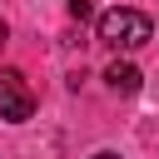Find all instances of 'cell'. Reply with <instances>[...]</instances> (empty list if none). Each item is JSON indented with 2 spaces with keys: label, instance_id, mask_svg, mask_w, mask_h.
Masks as SVG:
<instances>
[{
  "label": "cell",
  "instance_id": "obj_1",
  "mask_svg": "<svg viewBox=\"0 0 159 159\" xmlns=\"http://www.w3.org/2000/svg\"><path fill=\"white\" fill-rule=\"evenodd\" d=\"M94 30H99V40H104L109 50H139V45L154 40V20H149L144 10H124V5L104 10Z\"/></svg>",
  "mask_w": 159,
  "mask_h": 159
},
{
  "label": "cell",
  "instance_id": "obj_2",
  "mask_svg": "<svg viewBox=\"0 0 159 159\" xmlns=\"http://www.w3.org/2000/svg\"><path fill=\"white\" fill-rule=\"evenodd\" d=\"M35 114V94H30V84H25V75L20 70H0V119L5 124H25Z\"/></svg>",
  "mask_w": 159,
  "mask_h": 159
},
{
  "label": "cell",
  "instance_id": "obj_3",
  "mask_svg": "<svg viewBox=\"0 0 159 159\" xmlns=\"http://www.w3.org/2000/svg\"><path fill=\"white\" fill-rule=\"evenodd\" d=\"M104 84H109L114 94H134V89L144 84V75H139V70H134L129 60H114V65L104 70Z\"/></svg>",
  "mask_w": 159,
  "mask_h": 159
},
{
  "label": "cell",
  "instance_id": "obj_4",
  "mask_svg": "<svg viewBox=\"0 0 159 159\" xmlns=\"http://www.w3.org/2000/svg\"><path fill=\"white\" fill-rule=\"evenodd\" d=\"M65 10H70V20H89V0H70Z\"/></svg>",
  "mask_w": 159,
  "mask_h": 159
},
{
  "label": "cell",
  "instance_id": "obj_5",
  "mask_svg": "<svg viewBox=\"0 0 159 159\" xmlns=\"http://www.w3.org/2000/svg\"><path fill=\"white\" fill-rule=\"evenodd\" d=\"M89 159H119V154H114V149H99V154H89Z\"/></svg>",
  "mask_w": 159,
  "mask_h": 159
},
{
  "label": "cell",
  "instance_id": "obj_6",
  "mask_svg": "<svg viewBox=\"0 0 159 159\" xmlns=\"http://www.w3.org/2000/svg\"><path fill=\"white\" fill-rule=\"evenodd\" d=\"M5 35H10V30H5V20H0V45H5Z\"/></svg>",
  "mask_w": 159,
  "mask_h": 159
}]
</instances>
